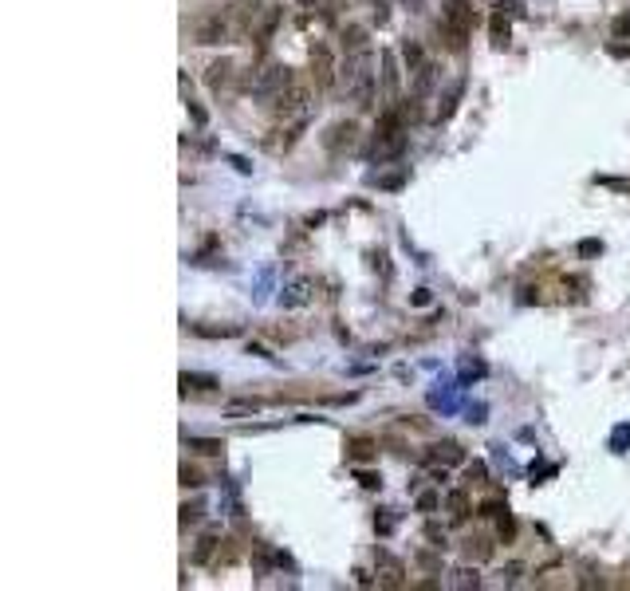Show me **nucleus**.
Returning <instances> with one entry per match:
<instances>
[{
    "label": "nucleus",
    "mask_w": 630,
    "mask_h": 591,
    "mask_svg": "<svg viewBox=\"0 0 630 591\" xmlns=\"http://www.w3.org/2000/svg\"><path fill=\"white\" fill-rule=\"evenodd\" d=\"M339 87L347 91V99L359 110L375 107V51L371 48L347 51L339 63Z\"/></svg>",
    "instance_id": "f257e3e1"
},
{
    "label": "nucleus",
    "mask_w": 630,
    "mask_h": 591,
    "mask_svg": "<svg viewBox=\"0 0 630 591\" xmlns=\"http://www.w3.org/2000/svg\"><path fill=\"white\" fill-rule=\"evenodd\" d=\"M288 83H291V72L280 60H264L253 75H248V91H253L256 103H276L280 91H284Z\"/></svg>",
    "instance_id": "f03ea898"
},
{
    "label": "nucleus",
    "mask_w": 630,
    "mask_h": 591,
    "mask_svg": "<svg viewBox=\"0 0 630 591\" xmlns=\"http://www.w3.org/2000/svg\"><path fill=\"white\" fill-rule=\"evenodd\" d=\"M441 24L449 28V36H453V44H465L472 32V24H477V16H472V8L465 4V0H445L441 4Z\"/></svg>",
    "instance_id": "7ed1b4c3"
},
{
    "label": "nucleus",
    "mask_w": 630,
    "mask_h": 591,
    "mask_svg": "<svg viewBox=\"0 0 630 591\" xmlns=\"http://www.w3.org/2000/svg\"><path fill=\"white\" fill-rule=\"evenodd\" d=\"M307 103H312V95H307V87L291 79V83L284 87V91H280V99L272 103V107L280 110V119H307V110H312Z\"/></svg>",
    "instance_id": "20e7f679"
},
{
    "label": "nucleus",
    "mask_w": 630,
    "mask_h": 591,
    "mask_svg": "<svg viewBox=\"0 0 630 591\" xmlns=\"http://www.w3.org/2000/svg\"><path fill=\"white\" fill-rule=\"evenodd\" d=\"M355 142H359V126L355 122H335L327 131V138H323V146L331 154H347V150H355Z\"/></svg>",
    "instance_id": "39448f33"
},
{
    "label": "nucleus",
    "mask_w": 630,
    "mask_h": 591,
    "mask_svg": "<svg viewBox=\"0 0 630 591\" xmlns=\"http://www.w3.org/2000/svg\"><path fill=\"white\" fill-rule=\"evenodd\" d=\"M375 564H378V583H382V588H402V576H406L402 560H394L386 548H378V552H375Z\"/></svg>",
    "instance_id": "423d86ee"
},
{
    "label": "nucleus",
    "mask_w": 630,
    "mask_h": 591,
    "mask_svg": "<svg viewBox=\"0 0 630 591\" xmlns=\"http://www.w3.org/2000/svg\"><path fill=\"white\" fill-rule=\"evenodd\" d=\"M335 72H339V67H331V51L319 44V48L312 51V75H315V83H319V87H331Z\"/></svg>",
    "instance_id": "0eeeda50"
},
{
    "label": "nucleus",
    "mask_w": 630,
    "mask_h": 591,
    "mask_svg": "<svg viewBox=\"0 0 630 591\" xmlns=\"http://www.w3.org/2000/svg\"><path fill=\"white\" fill-rule=\"evenodd\" d=\"M382 91H386V107L398 95V67H394V51H382Z\"/></svg>",
    "instance_id": "6e6552de"
},
{
    "label": "nucleus",
    "mask_w": 630,
    "mask_h": 591,
    "mask_svg": "<svg viewBox=\"0 0 630 591\" xmlns=\"http://www.w3.org/2000/svg\"><path fill=\"white\" fill-rule=\"evenodd\" d=\"M429 458L441 461V465H461V461H465V449H461L457 442H437V446H429Z\"/></svg>",
    "instance_id": "1a4fd4ad"
},
{
    "label": "nucleus",
    "mask_w": 630,
    "mask_h": 591,
    "mask_svg": "<svg viewBox=\"0 0 630 591\" xmlns=\"http://www.w3.org/2000/svg\"><path fill=\"white\" fill-rule=\"evenodd\" d=\"M307 296H312V284L307 280H291L288 288L280 292V303L284 308H300V303H307Z\"/></svg>",
    "instance_id": "9d476101"
},
{
    "label": "nucleus",
    "mask_w": 630,
    "mask_h": 591,
    "mask_svg": "<svg viewBox=\"0 0 630 591\" xmlns=\"http://www.w3.org/2000/svg\"><path fill=\"white\" fill-rule=\"evenodd\" d=\"M229 75H232V63H229V60H217V63H209V72H205V83H209V91H221V87L229 83Z\"/></svg>",
    "instance_id": "9b49d317"
},
{
    "label": "nucleus",
    "mask_w": 630,
    "mask_h": 591,
    "mask_svg": "<svg viewBox=\"0 0 630 591\" xmlns=\"http://www.w3.org/2000/svg\"><path fill=\"white\" fill-rule=\"evenodd\" d=\"M185 449L205 453V458H217L221 449H225V442H217V438H185Z\"/></svg>",
    "instance_id": "f8f14e48"
},
{
    "label": "nucleus",
    "mask_w": 630,
    "mask_h": 591,
    "mask_svg": "<svg viewBox=\"0 0 630 591\" xmlns=\"http://www.w3.org/2000/svg\"><path fill=\"white\" fill-rule=\"evenodd\" d=\"M461 95H465V83H453V91H449V95L441 99L445 107L437 110V122H449L453 115H457V103H461Z\"/></svg>",
    "instance_id": "ddd939ff"
},
{
    "label": "nucleus",
    "mask_w": 630,
    "mask_h": 591,
    "mask_svg": "<svg viewBox=\"0 0 630 591\" xmlns=\"http://www.w3.org/2000/svg\"><path fill=\"white\" fill-rule=\"evenodd\" d=\"M429 87H434V67H429V63L414 67V99L429 95Z\"/></svg>",
    "instance_id": "4468645a"
},
{
    "label": "nucleus",
    "mask_w": 630,
    "mask_h": 591,
    "mask_svg": "<svg viewBox=\"0 0 630 591\" xmlns=\"http://www.w3.org/2000/svg\"><path fill=\"white\" fill-rule=\"evenodd\" d=\"M347 458H351V461H371V458H375V442H366V438H351V442H347Z\"/></svg>",
    "instance_id": "2eb2a0df"
},
{
    "label": "nucleus",
    "mask_w": 630,
    "mask_h": 591,
    "mask_svg": "<svg viewBox=\"0 0 630 591\" xmlns=\"http://www.w3.org/2000/svg\"><path fill=\"white\" fill-rule=\"evenodd\" d=\"M197 40H201V44H217V40H225V24H221V16H213V20H205V24L197 28Z\"/></svg>",
    "instance_id": "dca6fc26"
},
{
    "label": "nucleus",
    "mask_w": 630,
    "mask_h": 591,
    "mask_svg": "<svg viewBox=\"0 0 630 591\" xmlns=\"http://www.w3.org/2000/svg\"><path fill=\"white\" fill-rule=\"evenodd\" d=\"M630 449V422H618L611 430V453H627Z\"/></svg>",
    "instance_id": "f3484780"
},
{
    "label": "nucleus",
    "mask_w": 630,
    "mask_h": 591,
    "mask_svg": "<svg viewBox=\"0 0 630 591\" xmlns=\"http://www.w3.org/2000/svg\"><path fill=\"white\" fill-rule=\"evenodd\" d=\"M449 517H453V520H465V517H469V497L461 493V489H453V493H449Z\"/></svg>",
    "instance_id": "a211bd4d"
},
{
    "label": "nucleus",
    "mask_w": 630,
    "mask_h": 591,
    "mask_svg": "<svg viewBox=\"0 0 630 591\" xmlns=\"http://www.w3.org/2000/svg\"><path fill=\"white\" fill-rule=\"evenodd\" d=\"M182 386H185V390H213V386H217V378H209V374H189V371H185V374H182Z\"/></svg>",
    "instance_id": "6ab92c4d"
},
{
    "label": "nucleus",
    "mask_w": 630,
    "mask_h": 591,
    "mask_svg": "<svg viewBox=\"0 0 630 591\" xmlns=\"http://www.w3.org/2000/svg\"><path fill=\"white\" fill-rule=\"evenodd\" d=\"M497 528H500V540H504V544H509L512 536H516V520H512L509 505H504V508H500V513H497Z\"/></svg>",
    "instance_id": "aec40b11"
},
{
    "label": "nucleus",
    "mask_w": 630,
    "mask_h": 591,
    "mask_svg": "<svg viewBox=\"0 0 630 591\" xmlns=\"http://www.w3.org/2000/svg\"><path fill=\"white\" fill-rule=\"evenodd\" d=\"M449 583H453V588H481V576H477V572H472V567H457V572H453V579H449Z\"/></svg>",
    "instance_id": "412c9836"
},
{
    "label": "nucleus",
    "mask_w": 630,
    "mask_h": 591,
    "mask_svg": "<svg viewBox=\"0 0 630 591\" xmlns=\"http://www.w3.org/2000/svg\"><path fill=\"white\" fill-rule=\"evenodd\" d=\"M509 36H512V32H509V20L497 13V16H493V44H497V48H509Z\"/></svg>",
    "instance_id": "4be33fe9"
},
{
    "label": "nucleus",
    "mask_w": 630,
    "mask_h": 591,
    "mask_svg": "<svg viewBox=\"0 0 630 591\" xmlns=\"http://www.w3.org/2000/svg\"><path fill=\"white\" fill-rule=\"evenodd\" d=\"M402 60H406V67H422L425 63V56H422V48H418V44H414V40H406V44H402Z\"/></svg>",
    "instance_id": "5701e85b"
},
{
    "label": "nucleus",
    "mask_w": 630,
    "mask_h": 591,
    "mask_svg": "<svg viewBox=\"0 0 630 591\" xmlns=\"http://www.w3.org/2000/svg\"><path fill=\"white\" fill-rule=\"evenodd\" d=\"M402 185H406V169H394V174H382V178H378V190H386V193H398Z\"/></svg>",
    "instance_id": "b1692460"
},
{
    "label": "nucleus",
    "mask_w": 630,
    "mask_h": 591,
    "mask_svg": "<svg viewBox=\"0 0 630 591\" xmlns=\"http://www.w3.org/2000/svg\"><path fill=\"white\" fill-rule=\"evenodd\" d=\"M343 48H347V51L366 48V32H363V28H347V32H343Z\"/></svg>",
    "instance_id": "393cba45"
},
{
    "label": "nucleus",
    "mask_w": 630,
    "mask_h": 591,
    "mask_svg": "<svg viewBox=\"0 0 630 591\" xmlns=\"http://www.w3.org/2000/svg\"><path fill=\"white\" fill-rule=\"evenodd\" d=\"M213 548H217V536H213V532H205V536L197 540V552H194V560H197V564H205L209 556H213Z\"/></svg>",
    "instance_id": "a878e982"
},
{
    "label": "nucleus",
    "mask_w": 630,
    "mask_h": 591,
    "mask_svg": "<svg viewBox=\"0 0 630 591\" xmlns=\"http://www.w3.org/2000/svg\"><path fill=\"white\" fill-rule=\"evenodd\" d=\"M465 477H469L472 485H485V481H488V469H485V461H469V465H465Z\"/></svg>",
    "instance_id": "bb28decb"
},
{
    "label": "nucleus",
    "mask_w": 630,
    "mask_h": 591,
    "mask_svg": "<svg viewBox=\"0 0 630 591\" xmlns=\"http://www.w3.org/2000/svg\"><path fill=\"white\" fill-rule=\"evenodd\" d=\"M465 552H469V560H472V556H477V560H485V556L493 552V544H488L485 536H477V540H469V544H465Z\"/></svg>",
    "instance_id": "cd10ccee"
},
{
    "label": "nucleus",
    "mask_w": 630,
    "mask_h": 591,
    "mask_svg": "<svg viewBox=\"0 0 630 591\" xmlns=\"http://www.w3.org/2000/svg\"><path fill=\"white\" fill-rule=\"evenodd\" d=\"M194 331H197V335H209V339H213V335L229 339V335H237V324H225V327H197L194 324Z\"/></svg>",
    "instance_id": "c85d7f7f"
},
{
    "label": "nucleus",
    "mask_w": 630,
    "mask_h": 591,
    "mask_svg": "<svg viewBox=\"0 0 630 591\" xmlns=\"http://www.w3.org/2000/svg\"><path fill=\"white\" fill-rule=\"evenodd\" d=\"M375 528H378V536H390V532H394V517H390V508H378Z\"/></svg>",
    "instance_id": "c756f323"
},
{
    "label": "nucleus",
    "mask_w": 630,
    "mask_h": 591,
    "mask_svg": "<svg viewBox=\"0 0 630 591\" xmlns=\"http://www.w3.org/2000/svg\"><path fill=\"white\" fill-rule=\"evenodd\" d=\"M355 477H359V485H363V489H378V485H382V477H378L375 469H355Z\"/></svg>",
    "instance_id": "7c9ffc66"
},
{
    "label": "nucleus",
    "mask_w": 630,
    "mask_h": 591,
    "mask_svg": "<svg viewBox=\"0 0 630 591\" xmlns=\"http://www.w3.org/2000/svg\"><path fill=\"white\" fill-rule=\"evenodd\" d=\"M429 406H441V410H453V394H449V390H429Z\"/></svg>",
    "instance_id": "2f4dec72"
},
{
    "label": "nucleus",
    "mask_w": 630,
    "mask_h": 591,
    "mask_svg": "<svg viewBox=\"0 0 630 591\" xmlns=\"http://www.w3.org/2000/svg\"><path fill=\"white\" fill-rule=\"evenodd\" d=\"M256 410H260V402H229V410H225V414L237 418V414H256Z\"/></svg>",
    "instance_id": "473e14b6"
},
{
    "label": "nucleus",
    "mask_w": 630,
    "mask_h": 591,
    "mask_svg": "<svg viewBox=\"0 0 630 591\" xmlns=\"http://www.w3.org/2000/svg\"><path fill=\"white\" fill-rule=\"evenodd\" d=\"M276 24H280V13H268V20L260 24V44H264V40H272V32H276Z\"/></svg>",
    "instance_id": "72a5a7b5"
},
{
    "label": "nucleus",
    "mask_w": 630,
    "mask_h": 591,
    "mask_svg": "<svg viewBox=\"0 0 630 591\" xmlns=\"http://www.w3.org/2000/svg\"><path fill=\"white\" fill-rule=\"evenodd\" d=\"M461 374H465V378H481V374H485V363L465 359V363H461Z\"/></svg>",
    "instance_id": "f704fd0d"
},
{
    "label": "nucleus",
    "mask_w": 630,
    "mask_h": 591,
    "mask_svg": "<svg viewBox=\"0 0 630 591\" xmlns=\"http://www.w3.org/2000/svg\"><path fill=\"white\" fill-rule=\"evenodd\" d=\"M599 185H606V190H622V193H630V181H627V178H599Z\"/></svg>",
    "instance_id": "c9c22d12"
},
{
    "label": "nucleus",
    "mask_w": 630,
    "mask_h": 591,
    "mask_svg": "<svg viewBox=\"0 0 630 591\" xmlns=\"http://www.w3.org/2000/svg\"><path fill=\"white\" fill-rule=\"evenodd\" d=\"M437 501H441L437 493H422V497H418V508H422V513H434V508H437Z\"/></svg>",
    "instance_id": "e433bc0d"
},
{
    "label": "nucleus",
    "mask_w": 630,
    "mask_h": 591,
    "mask_svg": "<svg viewBox=\"0 0 630 591\" xmlns=\"http://www.w3.org/2000/svg\"><path fill=\"white\" fill-rule=\"evenodd\" d=\"M182 485L197 489V485H205V481H201V473H197V469H189V465H185V469H182Z\"/></svg>",
    "instance_id": "4c0bfd02"
},
{
    "label": "nucleus",
    "mask_w": 630,
    "mask_h": 591,
    "mask_svg": "<svg viewBox=\"0 0 630 591\" xmlns=\"http://www.w3.org/2000/svg\"><path fill=\"white\" fill-rule=\"evenodd\" d=\"M425 536L434 540V548H445V528H437V524H429V528H425Z\"/></svg>",
    "instance_id": "58836bf2"
},
{
    "label": "nucleus",
    "mask_w": 630,
    "mask_h": 591,
    "mask_svg": "<svg viewBox=\"0 0 630 591\" xmlns=\"http://www.w3.org/2000/svg\"><path fill=\"white\" fill-rule=\"evenodd\" d=\"M615 36H618V40H622V36H630V13H622V16L615 20Z\"/></svg>",
    "instance_id": "ea45409f"
},
{
    "label": "nucleus",
    "mask_w": 630,
    "mask_h": 591,
    "mask_svg": "<svg viewBox=\"0 0 630 591\" xmlns=\"http://www.w3.org/2000/svg\"><path fill=\"white\" fill-rule=\"evenodd\" d=\"M603 253V241H579V256H595Z\"/></svg>",
    "instance_id": "a19ab883"
},
{
    "label": "nucleus",
    "mask_w": 630,
    "mask_h": 591,
    "mask_svg": "<svg viewBox=\"0 0 630 591\" xmlns=\"http://www.w3.org/2000/svg\"><path fill=\"white\" fill-rule=\"evenodd\" d=\"M429 300H434V296H429V288H418V292L410 296V303H414V308H425Z\"/></svg>",
    "instance_id": "79ce46f5"
},
{
    "label": "nucleus",
    "mask_w": 630,
    "mask_h": 591,
    "mask_svg": "<svg viewBox=\"0 0 630 591\" xmlns=\"http://www.w3.org/2000/svg\"><path fill=\"white\" fill-rule=\"evenodd\" d=\"M520 572H524L520 564H509L504 572H500V576H504V583H516V576H520Z\"/></svg>",
    "instance_id": "37998d69"
},
{
    "label": "nucleus",
    "mask_w": 630,
    "mask_h": 591,
    "mask_svg": "<svg viewBox=\"0 0 630 591\" xmlns=\"http://www.w3.org/2000/svg\"><path fill=\"white\" fill-rule=\"evenodd\" d=\"M248 355H260V359H276L268 347H260V343H248Z\"/></svg>",
    "instance_id": "c03bdc74"
},
{
    "label": "nucleus",
    "mask_w": 630,
    "mask_h": 591,
    "mask_svg": "<svg viewBox=\"0 0 630 591\" xmlns=\"http://www.w3.org/2000/svg\"><path fill=\"white\" fill-rule=\"evenodd\" d=\"M189 115H194V122H197V126H205V119H209L205 110L197 107V103H189Z\"/></svg>",
    "instance_id": "a18cd8bd"
},
{
    "label": "nucleus",
    "mask_w": 630,
    "mask_h": 591,
    "mask_svg": "<svg viewBox=\"0 0 630 591\" xmlns=\"http://www.w3.org/2000/svg\"><path fill=\"white\" fill-rule=\"evenodd\" d=\"M552 473H556V465H536L532 461V477H552Z\"/></svg>",
    "instance_id": "49530a36"
},
{
    "label": "nucleus",
    "mask_w": 630,
    "mask_h": 591,
    "mask_svg": "<svg viewBox=\"0 0 630 591\" xmlns=\"http://www.w3.org/2000/svg\"><path fill=\"white\" fill-rule=\"evenodd\" d=\"M418 564H422V567H429V572H437V567H441V564H437V560H434L429 552H422V556H418Z\"/></svg>",
    "instance_id": "de8ad7c7"
},
{
    "label": "nucleus",
    "mask_w": 630,
    "mask_h": 591,
    "mask_svg": "<svg viewBox=\"0 0 630 591\" xmlns=\"http://www.w3.org/2000/svg\"><path fill=\"white\" fill-rule=\"evenodd\" d=\"M469 422H485V406H472V410H469Z\"/></svg>",
    "instance_id": "09e8293b"
}]
</instances>
